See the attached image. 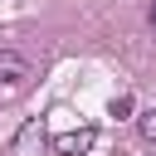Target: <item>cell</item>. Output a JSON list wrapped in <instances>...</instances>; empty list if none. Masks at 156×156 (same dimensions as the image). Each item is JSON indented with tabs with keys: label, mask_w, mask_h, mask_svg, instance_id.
<instances>
[{
	"label": "cell",
	"mask_w": 156,
	"mask_h": 156,
	"mask_svg": "<svg viewBox=\"0 0 156 156\" xmlns=\"http://www.w3.org/2000/svg\"><path fill=\"white\" fill-rule=\"evenodd\" d=\"M24 78H29V58L15 54V49H0V83L5 88H20Z\"/></svg>",
	"instance_id": "cell-1"
},
{
	"label": "cell",
	"mask_w": 156,
	"mask_h": 156,
	"mask_svg": "<svg viewBox=\"0 0 156 156\" xmlns=\"http://www.w3.org/2000/svg\"><path fill=\"white\" fill-rule=\"evenodd\" d=\"M93 141H98V132H93V127H78V132H63V136H54V151H63V156H83Z\"/></svg>",
	"instance_id": "cell-2"
},
{
	"label": "cell",
	"mask_w": 156,
	"mask_h": 156,
	"mask_svg": "<svg viewBox=\"0 0 156 156\" xmlns=\"http://www.w3.org/2000/svg\"><path fill=\"white\" fill-rule=\"evenodd\" d=\"M136 127H141V136H146V141H156V107H146V112L136 117Z\"/></svg>",
	"instance_id": "cell-3"
},
{
	"label": "cell",
	"mask_w": 156,
	"mask_h": 156,
	"mask_svg": "<svg viewBox=\"0 0 156 156\" xmlns=\"http://www.w3.org/2000/svg\"><path fill=\"white\" fill-rule=\"evenodd\" d=\"M132 107H136V102H132V98H127V93H122V98H112V117H127V112H132Z\"/></svg>",
	"instance_id": "cell-4"
},
{
	"label": "cell",
	"mask_w": 156,
	"mask_h": 156,
	"mask_svg": "<svg viewBox=\"0 0 156 156\" xmlns=\"http://www.w3.org/2000/svg\"><path fill=\"white\" fill-rule=\"evenodd\" d=\"M151 29H156V10H151Z\"/></svg>",
	"instance_id": "cell-5"
}]
</instances>
